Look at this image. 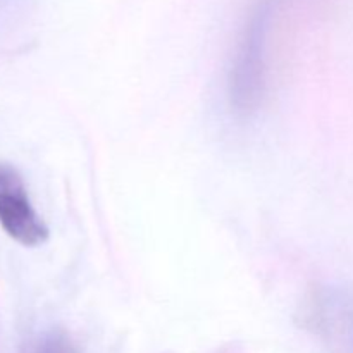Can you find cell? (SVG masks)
Here are the masks:
<instances>
[{
  "instance_id": "obj_4",
  "label": "cell",
  "mask_w": 353,
  "mask_h": 353,
  "mask_svg": "<svg viewBox=\"0 0 353 353\" xmlns=\"http://www.w3.org/2000/svg\"><path fill=\"white\" fill-rule=\"evenodd\" d=\"M31 353H76V350L64 334H48L38 341Z\"/></svg>"
},
{
  "instance_id": "obj_2",
  "label": "cell",
  "mask_w": 353,
  "mask_h": 353,
  "mask_svg": "<svg viewBox=\"0 0 353 353\" xmlns=\"http://www.w3.org/2000/svg\"><path fill=\"white\" fill-rule=\"evenodd\" d=\"M302 324L327 353H353V293L338 286L314 290L303 303Z\"/></svg>"
},
{
  "instance_id": "obj_3",
  "label": "cell",
  "mask_w": 353,
  "mask_h": 353,
  "mask_svg": "<svg viewBox=\"0 0 353 353\" xmlns=\"http://www.w3.org/2000/svg\"><path fill=\"white\" fill-rule=\"evenodd\" d=\"M0 226L24 247H38L48 240V228L31 203L23 176L6 162L0 164Z\"/></svg>"
},
{
  "instance_id": "obj_1",
  "label": "cell",
  "mask_w": 353,
  "mask_h": 353,
  "mask_svg": "<svg viewBox=\"0 0 353 353\" xmlns=\"http://www.w3.org/2000/svg\"><path fill=\"white\" fill-rule=\"evenodd\" d=\"M272 17V0H261L252 10L234 50L228 78L231 109L248 116L261 105L265 93V45Z\"/></svg>"
}]
</instances>
